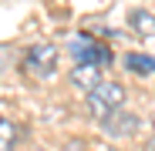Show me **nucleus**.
<instances>
[{"instance_id":"1","label":"nucleus","mask_w":155,"mask_h":151,"mask_svg":"<svg viewBox=\"0 0 155 151\" xmlns=\"http://www.w3.org/2000/svg\"><path fill=\"white\" fill-rule=\"evenodd\" d=\"M121 104H125V87L118 81H105L88 94V111L98 121H108L115 111H121Z\"/></svg>"},{"instance_id":"2","label":"nucleus","mask_w":155,"mask_h":151,"mask_svg":"<svg viewBox=\"0 0 155 151\" xmlns=\"http://www.w3.org/2000/svg\"><path fill=\"white\" fill-rule=\"evenodd\" d=\"M71 54H74V64H98V67L111 64V50L91 34H78L71 40Z\"/></svg>"},{"instance_id":"3","label":"nucleus","mask_w":155,"mask_h":151,"mask_svg":"<svg viewBox=\"0 0 155 151\" xmlns=\"http://www.w3.org/2000/svg\"><path fill=\"white\" fill-rule=\"evenodd\" d=\"M24 71H31L34 77H51L58 71V47L54 44H34L24 54Z\"/></svg>"},{"instance_id":"4","label":"nucleus","mask_w":155,"mask_h":151,"mask_svg":"<svg viewBox=\"0 0 155 151\" xmlns=\"http://www.w3.org/2000/svg\"><path fill=\"white\" fill-rule=\"evenodd\" d=\"M71 84H74V87H81L84 94H91L98 84H105V77H101V67H98V64H74V71H71Z\"/></svg>"},{"instance_id":"5","label":"nucleus","mask_w":155,"mask_h":151,"mask_svg":"<svg viewBox=\"0 0 155 151\" xmlns=\"http://www.w3.org/2000/svg\"><path fill=\"white\" fill-rule=\"evenodd\" d=\"M105 128L115 134V138H125V134H135L138 131V118L132 111H115L108 121H105Z\"/></svg>"},{"instance_id":"6","label":"nucleus","mask_w":155,"mask_h":151,"mask_svg":"<svg viewBox=\"0 0 155 151\" xmlns=\"http://www.w3.org/2000/svg\"><path fill=\"white\" fill-rule=\"evenodd\" d=\"M128 24H132V30L142 34V37H155V14H148L145 7H135L128 14Z\"/></svg>"},{"instance_id":"7","label":"nucleus","mask_w":155,"mask_h":151,"mask_svg":"<svg viewBox=\"0 0 155 151\" xmlns=\"http://www.w3.org/2000/svg\"><path fill=\"white\" fill-rule=\"evenodd\" d=\"M20 141V128L10 118H0V151H14Z\"/></svg>"},{"instance_id":"8","label":"nucleus","mask_w":155,"mask_h":151,"mask_svg":"<svg viewBox=\"0 0 155 151\" xmlns=\"http://www.w3.org/2000/svg\"><path fill=\"white\" fill-rule=\"evenodd\" d=\"M125 67L135 71V74H155V57H148V54H128Z\"/></svg>"},{"instance_id":"9","label":"nucleus","mask_w":155,"mask_h":151,"mask_svg":"<svg viewBox=\"0 0 155 151\" xmlns=\"http://www.w3.org/2000/svg\"><path fill=\"white\" fill-rule=\"evenodd\" d=\"M108 151H118V148H108Z\"/></svg>"}]
</instances>
